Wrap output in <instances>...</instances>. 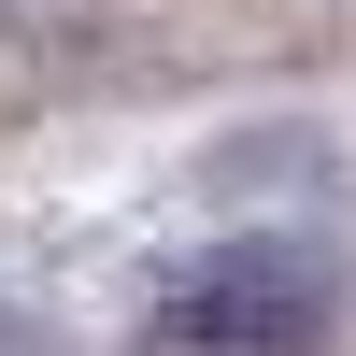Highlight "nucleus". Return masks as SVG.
<instances>
[{"instance_id": "nucleus-2", "label": "nucleus", "mask_w": 356, "mask_h": 356, "mask_svg": "<svg viewBox=\"0 0 356 356\" xmlns=\"http://www.w3.org/2000/svg\"><path fill=\"white\" fill-rule=\"evenodd\" d=\"M0 356H57V328H43V314H15V300H0Z\"/></svg>"}, {"instance_id": "nucleus-1", "label": "nucleus", "mask_w": 356, "mask_h": 356, "mask_svg": "<svg viewBox=\"0 0 356 356\" xmlns=\"http://www.w3.org/2000/svg\"><path fill=\"white\" fill-rule=\"evenodd\" d=\"M328 328H342V271L285 228H257V243H214L143 314V356H328Z\"/></svg>"}]
</instances>
